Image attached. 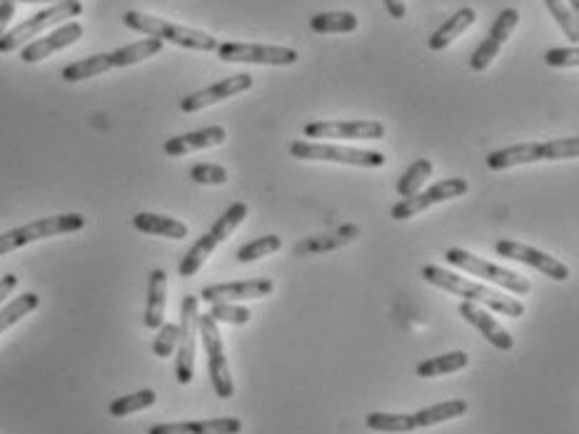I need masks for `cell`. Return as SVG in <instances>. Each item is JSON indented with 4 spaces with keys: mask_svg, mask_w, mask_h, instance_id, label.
I'll return each mask as SVG.
<instances>
[{
    "mask_svg": "<svg viewBox=\"0 0 579 434\" xmlns=\"http://www.w3.org/2000/svg\"><path fill=\"white\" fill-rule=\"evenodd\" d=\"M290 155L297 160H317V163L355 165V168H382L387 158L377 150L340 148V145L317 143V140H297L290 145Z\"/></svg>",
    "mask_w": 579,
    "mask_h": 434,
    "instance_id": "9",
    "label": "cell"
},
{
    "mask_svg": "<svg viewBox=\"0 0 579 434\" xmlns=\"http://www.w3.org/2000/svg\"><path fill=\"white\" fill-rule=\"evenodd\" d=\"M545 63L550 68H579V45H572V48H550L545 53Z\"/></svg>",
    "mask_w": 579,
    "mask_h": 434,
    "instance_id": "38",
    "label": "cell"
},
{
    "mask_svg": "<svg viewBox=\"0 0 579 434\" xmlns=\"http://www.w3.org/2000/svg\"><path fill=\"white\" fill-rule=\"evenodd\" d=\"M467 365H470V357H467L465 352H447V355L430 357V360L420 362V365H417V377L432 380V377L455 375V372L465 370Z\"/></svg>",
    "mask_w": 579,
    "mask_h": 434,
    "instance_id": "28",
    "label": "cell"
},
{
    "mask_svg": "<svg viewBox=\"0 0 579 434\" xmlns=\"http://www.w3.org/2000/svg\"><path fill=\"white\" fill-rule=\"evenodd\" d=\"M123 23L125 28L135 30V33H143L148 38H160L163 43L168 40V43L188 50H198V53H213V50L220 48L218 38H213L210 33L188 28V25L170 23V20L158 18V15L140 13V10H128L123 15Z\"/></svg>",
    "mask_w": 579,
    "mask_h": 434,
    "instance_id": "3",
    "label": "cell"
},
{
    "mask_svg": "<svg viewBox=\"0 0 579 434\" xmlns=\"http://www.w3.org/2000/svg\"><path fill=\"white\" fill-rule=\"evenodd\" d=\"M460 315H462V320L470 322L475 330H480L482 337H485V340L490 342L492 347H497V350L510 352L512 347H515V337H512L510 332H507L505 327H502L500 322H497L495 317L490 315V312L482 310L477 302L462 300L460 302Z\"/></svg>",
    "mask_w": 579,
    "mask_h": 434,
    "instance_id": "21",
    "label": "cell"
},
{
    "mask_svg": "<svg viewBox=\"0 0 579 434\" xmlns=\"http://www.w3.org/2000/svg\"><path fill=\"white\" fill-rule=\"evenodd\" d=\"M13 18H15V3H0V38L8 33L5 28H8Z\"/></svg>",
    "mask_w": 579,
    "mask_h": 434,
    "instance_id": "39",
    "label": "cell"
},
{
    "mask_svg": "<svg viewBox=\"0 0 579 434\" xmlns=\"http://www.w3.org/2000/svg\"><path fill=\"white\" fill-rule=\"evenodd\" d=\"M133 227L138 232H145V235L168 237V240H183V237H188V225L168 215L138 213L133 217Z\"/></svg>",
    "mask_w": 579,
    "mask_h": 434,
    "instance_id": "27",
    "label": "cell"
},
{
    "mask_svg": "<svg viewBox=\"0 0 579 434\" xmlns=\"http://www.w3.org/2000/svg\"><path fill=\"white\" fill-rule=\"evenodd\" d=\"M15 287H18V277H15V275L0 277V305H3V302L8 300L10 295H13Z\"/></svg>",
    "mask_w": 579,
    "mask_h": 434,
    "instance_id": "40",
    "label": "cell"
},
{
    "mask_svg": "<svg viewBox=\"0 0 579 434\" xmlns=\"http://www.w3.org/2000/svg\"><path fill=\"white\" fill-rule=\"evenodd\" d=\"M200 312L198 297L185 295L180 305V337H178V357H175V380L180 385H190L195 377V345H198Z\"/></svg>",
    "mask_w": 579,
    "mask_h": 434,
    "instance_id": "11",
    "label": "cell"
},
{
    "mask_svg": "<svg viewBox=\"0 0 579 434\" xmlns=\"http://www.w3.org/2000/svg\"><path fill=\"white\" fill-rule=\"evenodd\" d=\"M190 180L198 185H225L228 183V170L213 163L193 165V168H190Z\"/></svg>",
    "mask_w": 579,
    "mask_h": 434,
    "instance_id": "37",
    "label": "cell"
},
{
    "mask_svg": "<svg viewBox=\"0 0 579 434\" xmlns=\"http://www.w3.org/2000/svg\"><path fill=\"white\" fill-rule=\"evenodd\" d=\"M360 237V227L357 225H342L337 230L325 232V235H315L302 240L300 245H295V255L305 257V255H320V252H332L340 250V247L350 245Z\"/></svg>",
    "mask_w": 579,
    "mask_h": 434,
    "instance_id": "24",
    "label": "cell"
},
{
    "mask_svg": "<svg viewBox=\"0 0 579 434\" xmlns=\"http://www.w3.org/2000/svg\"><path fill=\"white\" fill-rule=\"evenodd\" d=\"M382 3H385V8H387V13H390V18L402 20L407 15L405 0H382Z\"/></svg>",
    "mask_w": 579,
    "mask_h": 434,
    "instance_id": "41",
    "label": "cell"
},
{
    "mask_svg": "<svg viewBox=\"0 0 579 434\" xmlns=\"http://www.w3.org/2000/svg\"><path fill=\"white\" fill-rule=\"evenodd\" d=\"M38 305L40 297L35 295V292H23V295L13 297L5 307H0V335H3L5 330H10L13 325H18L25 315L38 310Z\"/></svg>",
    "mask_w": 579,
    "mask_h": 434,
    "instance_id": "30",
    "label": "cell"
},
{
    "mask_svg": "<svg viewBox=\"0 0 579 434\" xmlns=\"http://www.w3.org/2000/svg\"><path fill=\"white\" fill-rule=\"evenodd\" d=\"M248 217V205L245 203H233L228 210H225L223 215L215 220V225L210 227L208 232H205L203 237H198L195 240V245L190 247L188 252H185V257L180 260L178 265V272L180 277H195L200 272V267L205 265V260H208L210 255L215 252V247L223 245L225 240H228L230 235H233L235 230H238L240 225H243V220Z\"/></svg>",
    "mask_w": 579,
    "mask_h": 434,
    "instance_id": "6",
    "label": "cell"
},
{
    "mask_svg": "<svg viewBox=\"0 0 579 434\" xmlns=\"http://www.w3.org/2000/svg\"><path fill=\"white\" fill-rule=\"evenodd\" d=\"M310 28L315 33H355L360 28V20L350 10H330V13L312 15Z\"/></svg>",
    "mask_w": 579,
    "mask_h": 434,
    "instance_id": "29",
    "label": "cell"
},
{
    "mask_svg": "<svg viewBox=\"0 0 579 434\" xmlns=\"http://www.w3.org/2000/svg\"><path fill=\"white\" fill-rule=\"evenodd\" d=\"M218 58L223 63H250V65H295L297 50L283 45H253V43H220Z\"/></svg>",
    "mask_w": 579,
    "mask_h": 434,
    "instance_id": "15",
    "label": "cell"
},
{
    "mask_svg": "<svg viewBox=\"0 0 579 434\" xmlns=\"http://www.w3.org/2000/svg\"><path fill=\"white\" fill-rule=\"evenodd\" d=\"M165 292H168V275L165 270H153L148 277V305H145L148 330H160L165 325Z\"/></svg>",
    "mask_w": 579,
    "mask_h": 434,
    "instance_id": "25",
    "label": "cell"
},
{
    "mask_svg": "<svg viewBox=\"0 0 579 434\" xmlns=\"http://www.w3.org/2000/svg\"><path fill=\"white\" fill-rule=\"evenodd\" d=\"M200 337H203L205 355H208V372L210 382H213V390L220 400H230L235 395L233 377H230L228 357H225L223 337H220L218 322L208 315H200Z\"/></svg>",
    "mask_w": 579,
    "mask_h": 434,
    "instance_id": "12",
    "label": "cell"
},
{
    "mask_svg": "<svg viewBox=\"0 0 579 434\" xmlns=\"http://www.w3.org/2000/svg\"><path fill=\"white\" fill-rule=\"evenodd\" d=\"M422 277H425L430 285L440 287V290L450 292V295L462 297V300L477 302V305H485L490 310L500 312L505 317H522L525 315V305L515 297H505L502 292L492 290V287L480 285V282H472L467 277L457 275V272L442 270L440 265H427L422 267Z\"/></svg>",
    "mask_w": 579,
    "mask_h": 434,
    "instance_id": "1",
    "label": "cell"
},
{
    "mask_svg": "<svg viewBox=\"0 0 579 434\" xmlns=\"http://www.w3.org/2000/svg\"><path fill=\"white\" fill-rule=\"evenodd\" d=\"M275 290V282L268 277L260 280H245V282H223V285H208L203 287L200 297L205 302H240V300H260L268 297Z\"/></svg>",
    "mask_w": 579,
    "mask_h": 434,
    "instance_id": "20",
    "label": "cell"
},
{
    "mask_svg": "<svg viewBox=\"0 0 579 434\" xmlns=\"http://www.w3.org/2000/svg\"><path fill=\"white\" fill-rule=\"evenodd\" d=\"M467 190H470V183H467L465 178H445V180H440V183L432 185L430 190H425V193H417V195H412V198H402L400 203L392 208V220H397V222L410 220V217L425 213V210L432 208V205L462 198V195H467Z\"/></svg>",
    "mask_w": 579,
    "mask_h": 434,
    "instance_id": "13",
    "label": "cell"
},
{
    "mask_svg": "<svg viewBox=\"0 0 579 434\" xmlns=\"http://www.w3.org/2000/svg\"><path fill=\"white\" fill-rule=\"evenodd\" d=\"M85 227V217L80 213H65L55 217H40V220L28 222L23 227H15L0 235V257L10 255V252L20 250V247L30 245L35 240H45V237L68 235V232H78Z\"/></svg>",
    "mask_w": 579,
    "mask_h": 434,
    "instance_id": "8",
    "label": "cell"
},
{
    "mask_svg": "<svg viewBox=\"0 0 579 434\" xmlns=\"http://www.w3.org/2000/svg\"><path fill=\"white\" fill-rule=\"evenodd\" d=\"M228 140V130L223 125H210V128L193 130V133L175 135V138L165 140L163 150L170 158H180V155H188L193 150H208L215 145H223Z\"/></svg>",
    "mask_w": 579,
    "mask_h": 434,
    "instance_id": "22",
    "label": "cell"
},
{
    "mask_svg": "<svg viewBox=\"0 0 579 434\" xmlns=\"http://www.w3.org/2000/svg\"><path fill=\"white\" fill-rule=\"evenodd\" d=\"M210 317H213L215 322H228V325H248L250 310L248 307L235 305V302H213Z\"/></svg>",
    "mask_w": 579,
    "mask_h": 434,
    "instance_id": "35",
    "label": "cell"
},
{
    "mask_svg": "<svg viewBox=\"0 0 579 434\" xmlns=\"http://www.w3.org/2000/svg\"><path fill=\"white\" fill-rule=\"evenodd\" d=\"M475 20H477V13H475V8H462V10H457L452 18H447L445 23L440 25V28L432 33V38H430V50H435V53H440V50H445V48H450L452 43H455L457 38H460L465 30H470L472 25H475Z\"/></svg>",
    "mask_w": 579,
    "mask_h": 434,
    "instance_id": "26",
    "label": "cell"
},
{
    "mask_svg": "<svg viewBox=\"0 0 579 434\" xmlns=\"http://www.w3.org/2000/svg\"><path fill=\"white\" fill-rule=\"evenodd\" d=\"M445 260L450 262L452 267H457V270L470 272V275L482 277V280H490V282H495V285L505 287V290H510L512 295L522 297L532 290L527 277L517 275V272H512V270H505V267L495 265V262L482 260V257L472 255L470 250H462V247H450V250L445 252Z\"/></svg>",
    "mask_w": 579,
    "mask_h": 434,
    "instance_id": "10",
    "label": "cell"
},
{
    "mask_svg": "<svg viewBox=\"0 0 579 434\" xmlns=\"http://www.w3.org/2000/svg\"><path fill=\"white\" fill-rule=\"evenodd\" d=\"M0 3H30V5H35V3H68V0H0Z\"/></svg>",
    "mask_w": 579,
    "mask_h": 434,
    "instance_id": "42",
    "label": "cell"
},
{
    "mask_svg": "<svg viewBox=\"0 0 579 434\" xmlns=\"http://www.w3.org/2000/svg\"><path fill=\"white\" fill-rule=\"evenodd\" d=\"M80 13H83V3H80V0H68V3L50 5V8L30 15V18H25L23 23L15 25L13 30H8V33L0 38V53H13L15 48H23V45H28L30 40L38 38L43 30L55 28V25H60V23H70V20L78 18Z\"/></svg>",
    "mask_w": 579,
    "mask_h": 434,
    "instance_id": "7",
    "label": "cell"
},
{
    "mask_svg": "<svg viewBox=\"0 0 579 434\" xmlns=\"http://www.w3.org/2000/svg\"><path fill=\"white\" fill-rule=\"evenodd\" d=\"M517 23H520V10L517 8H505L497 15L495 25L490 28V35L482 40L480 48H477L470 58V68L475 70V73H482V70L490 68L492 60L500 55L502 45H505L507 38L512 35V30L517 28Z\"/></svg>",
    "mask_w": 579,
    "mask_h": 434,
    "instance_id": "18",
    "label": "cell"
},
{
    "mask_svg": "<svg viewBox=\"0 0 579 434\" xmlns=\"http://www.w3.org/2000/svg\"><path fill=\"white\" fill-rule=\"evenodd\" d=\"M160 50H163V40L143 38L133 45H123V48H118V50H110V53L90 55V58L78 60V63L65 65L60 75H63L65 83H83V80L95 78V75H103L113 68H128V65L155 58Z\"/></svg>",
    "mask_w": 579,
    "mask_h": 434,
    "instance_id": "2",
    "label": "cell"
},
{
    "mask_svg": "<svg viewBox=\"0 0 579 434\" xmlns=\"http://www.w3.org/2000/svg\"><path fill=\"white\" fill-rule=\"evenodd\" d=\"M305 138L312 140H382L385 125L380 120H317L305 125Z\"/></svg>",
    "mask_w": 579,
    "mask_h": 434,
    "instance_id": "14",
    "label": "cell"
},
{
    "mask_svg": "<svg viewBox=\"0 0 579 434\" xmlns=\"http://www.w3.org/2000/svg\"><path fill=\"white\" fill-rule=\"evenodd\" d=\"M467 412L465 400H447L442 405H432L427 410L415 412V415H390V412H370L365 417V425L372 432H385V434H402V432H415V430H427V427L442 425V422H452L457 417H462Z\"/></svg>",
    "mask_w": 579,
    "mask_h": 434,
    "instance_id": "4",
    "label": "cell"
},
{
    "mask_svg": "<svg viewBox=\"0 0 579 434\" xmlns=\"http://www.w3.org/2000/svg\"><path fill=\"white\" fill-rule=\"evenodd\" d=\"M545 5L552 18H555V23L562 28V33H565L572 43H579V23L575 13L570 10V5H567V0H545Z\"/></svg>",
    "mask_w": 579,
    "mask_h": 434,
    "instance_id": "34",
    "label": "cell"
},
{
    "mask_svg": "<svg viewBox=\"0 0 579 434\" xmlns=\"http://www.w3.org/2000/svg\"><path fill=\"white\" fill-rule=\"evenodd\" d=\"M243 422L238 417H215L205 422H168L150 427L148 434H240Z\"/></svg>",
    "mask_w": 579,
    "mask_h": 434,
    "instance_id": "23",
    "label": "cell"
},
{
    "mask_svg": "<svg viewBox=\"0 0 579 434\" xmlns=\"http://www.w3.org/2000/svg\"><path fill=\"white\" fill-rule=\"evenodd\" d=\"M567 5H570V10L575 13L577 23H579V0H567Z\"/></svg>",
    "mask_w": 579,
    "mask_h": 434,
    "instance_id": "43",
    "label": "cell"
},
{
    "mask_svg": "<svg viewBox=\"0 0 579 434\" xmlns=\"http://www.w3.org/2000/svg\"><path fill=\"white\" fill-rule=\"evenodd\" d=\"M253 83L255 80L250 73L230 75V78H223L220 83L208 85V88L198 90V93L185 95V98L180 100V110H183V113H200V110L210 108V105L223 103V100L245 93V90L253 88Z\"/></svg>",
    "mask_w": 579,
    "mask_h": 434,
    "instance_id": "17",
    "label": "cell"
},
{
    "mask_svg": "<svg viewBox=\"0 0 579 434\" xmlns=\"http://www.w3.org/2000/svg\"><path fill=\"white\" fill-rule=\"evenodd\" d=\"M178 337H180V325H173V322H165L158 330V337L153 342V352L160 360H168L175 350H178Z\"/></svg>",
    "mask_w": 579,
    "mask_h": 434,
    "instance_id": "36",
    "label": "cell"
},
{
    "mask_svg": "<svg viewBox=\"0 0 579 434\" xmlns=\"http://www.w3.org/2000/svg\"><path fill=\"white\" fill-rule=\"evenodd\" d=\"M280 247H283V237H280V235H263V237H255V240H250L248 245L240 247V250L235 252V257H238V262L248 265V262L263 260V257L273 255V252H278Z\"/></svg>",
    "mask_w": 579,
    "mask_h": 434,
    "instance_id": "32",
    "label": "cell"
},
{
    "mask_svg": "<svg viewBox=\"0 0 579 434\" xmlns=\"http://www.w3.org/2000/svg\"><path fill=\"white\" fill-rule=\"evenodd\" d=\"M430 178H432L430 160L427 158L415 160V163L402 173V178L397 180V195H400V198H412V195L420 193L422 185H425Z\"/></svg>",
    "mask_w": 579,
    "mask_h": 434,
    "instance_id": "31",
    "label": "cell"
},
{
    "mask_svg": "<svg viewBox=\"0 0 579 434\" xmlns=\"http://www.w3.org/2000/svg\"><path fill=\"white\" fill-rule=\"evenodd\" d=\"M579 158V138H560L550 143H527L512 145V148L495 150L487 155L490 170H510L517 165L542 163V160H570Z\"/></svg>",
    "mask_w": 579,
    "mask_h": 434,
    "instance_id": "5",
    "label": "cell"
},
{
    "mask_svg": "<svg viewBox=\"0 0 579 434\" xmlns=\"http://www.w3.org/2000/svg\"><path fill=\"white\" fill-rule=\"evenodd\" d=\"M155 400H158V395H155L153 390H140L135 392V395L118 397V400L110 405V417H128L133 415V412H143L148 410V407H153Z\"/></svg>",
    "mask_w": 579,
    "mask_h": 434,
    "instance_id": "33",
    "label": "cell"
},
{
    "mask_svg": "<svg viewBox=\"0 0 579 434\" xmlns=\"http://www.w3.org/2000/svg\"><path fill=\"white\" fill-rule=\"evenodd\" d=\"M80 38H83V25H80L78 20H70V23H63L60 28H55L53 33L45 35V38H35L30 40L28 45H23V48H20V60L28 65L40 63V60L50 58V55L58 53V50L75 45Z\"/></svg>",
    "mask_w": 579,
    "mask_h": 434,
    "instance_id": "19",
    "label": "cell"
},
{
    "mask_svg": "<svg viewBox=\"0 0 579 434\" xmlns=\"http://www.w3.org/2000/svg\"><path fill=\"white\" fill-rule=\"evenodd\" d=\"M495 252L500 257H507V260H515V262H522V265L535 267V270H540L542 275H547L550 280H557V282L570 280V267H567L562 260H557V257L537 250V247L522 245V242H515V240H497Z\"/></svg>",
    "mask_w": 579,
    "mask_h": 434,
    "instance_id": "16",
    "label": "cell"
}]
</instances>
